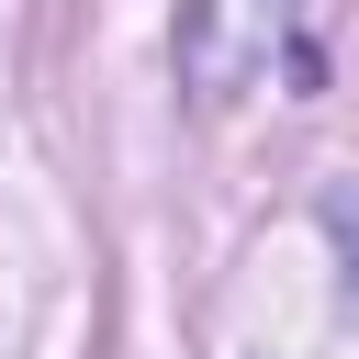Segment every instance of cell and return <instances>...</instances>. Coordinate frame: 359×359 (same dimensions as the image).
Wrapping results in <instances>:
<instances>
[{
	"instance_id": "obj_1",
	"label": "cell",
	"mask_w": 359,
	"mask_h": 359,
	"mask_svg": "<svg viewBox=\"0 0 359 359\" xmlns=\"http://www.w3.org/2000/svg\"><path fill=\"white\" fill-rule=\"evenodd\" d=\"M337 236H348V247H359V213H337Z\"/></svg>"
}]
</instances>
